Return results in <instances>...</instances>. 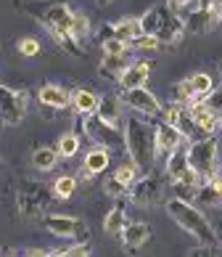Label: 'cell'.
Instances as JSON below:
<instances>
[{
	"label": "cell",
	"mask_w": 222,
	"mask_h": 257,
	"mask_svg": "<svg viewBox=\"0 0 222 257\" xmlns=\"http://www.w3.org/2000/svg\"><path fill=\"white\" fill-rule=\"evenodd\" d=\"M190 111H193V119H196V127H198V138H206V136H214V133L222 127L219 125V114H214L206 101H198V103H190Z\"/></svg>",
	"instance_id": "12"
},
{
	"label": "cell",
	"mask_w": 222,
	"mask_h": 257,
	"mask_svg": "<svg viewBox=\"0 0 222 257\" xmlns=\"http://www.w3.org/2000/svg\"><path fill=\"white\" fill-rule=\"evenodd\" d=\"M37 98H40V103L48 106V109H66V106H72V93L59 88V85H43L40 93H37Z\"/></svg>",
	"instance_id": "16"
},
{
	"label": "cell",
	"mask_w": 222,
	"mask_h": 257,
	"mask_svg": "<svg viewBox=\"0 0 222 257\" xmlns=\"http://www.w3.org/2000/svg\"><path fill=\"white\" fill-rule=\"evenodd\" d=\"M182 141H185V136L172 125V122H159L156 125V151L159 154H169V151H175L177 146H182Z\"/></svg>",
	"instance_id": "13"
},
{
	"label": "cell",
	"mask_w": 222,
	"mask_h": 257,
	"mask_svg": "<svg viewBox=\"0 0 222 257\" xmlns=\"http://www.w3.org/2000/svg\"><path fill=\"white\" fill-rule=\"evenodd\" d=\"M219 231H222V225H219Z\"/></svg>",
	"instance_id": "46"
},
{
	"label": "cell",
	"mask_w": 222,
	"mask_h": 257,
	"mask_svg": "<svg viewBox=\"0 0 222 257\" xmlns=\"http://www.w3.org/2000/svg\"><path fill=\"white\" fill-rule=\"evenodd\" d=\"M188 159L190 167L198 173L201 180H211L219 173V157H217V138L206 136V138H196L188 146Z\"/></svg>",
	"instance_id": "4"
},
{
	"label": "cell",
	"mask_w": 222,
	"mask_h": 257,
	"mask_svg": "<svg viewBox=\"0 0 222 257\" xmlns=\"http://www.w3.org/2000/svg\"><path fill=\"white\" fill-rule=\"evenodd\" d=\"M74 191H77V178H72V175H61L53 183L56 199H69V196H74Z\"/></svg>",
	"instance_id": "30"
},
{
	"label": "cell",
	"mask_w": 222,
	"mask_h": 257,
	"mask_svg": "<svg viewBox=\"0 0 222 257\" xmlns=\"http://www.w3.org/2000/svg\"><path fill=\"white\" fill-rule=\"evenodd\" d=\"M95 3H98V6H109L111 0H95Z\"/></svg>",
	"instance_id": "42"
},
{
	"label": "cell",
	"mask_w": 222,
	"mask_h": 257,
	"mask_svg": "<svg viewBox=\"0 0 222 257\" xmlns=\"http://www.w3.org/2000/svg\"><path fill=\"white\" fill-rule=\"evenodd\" d=\"M53 191L51 188H45L43 183H24L19 188V196H16V207H19V215L24 217V220H35V217H40L48 207L53 202Z\"/></svg>",
	"instance_id": "5"
},
{
	"label": "cell",
	"mask_w": 222,
	"mask_h": 257,
	"mask_svg": "<svg viewBox=\"0 0 222 257\" xmlns=\"http://www.w3.org/2000/svg\"><path fill=\"white\" fill-rule=\"evenodd\" d=\"M138 162H135L132 157H130V162H122V165L117 167V173H114V178H117L119 180V183L124 186V188H127V191H130V188L135 186V180H138Z\"/></svg>",
	"instance_id": "29"
},
{
	"label": "cell",
	"mask_w": 222,
	"mask_h": 257,
	"mask_svg": "<svg viewBox=\"0 0 222 257\" xmlns=\"http://www.w3.org/2000/svg\"><path fill=\"white\" fill-rule=\"evenodd\" d=\"M72 35H74V40H85V37L90 35V19L85 16V14H74V22H72Z\"/></svg>",
	"instance_id": "31"
},
{
	"label": "cell",
	"mask_w": 222,
	"mask_h": 257,
	"mask_svg": "<svg viewBox=\"0 0 222 257\" xmlns=\"http://www.w3.org/2000/svg\"><path fill=\"white\" fill-rule=\"evenodd\" d=\"M132 48H138V51H156V48H161V43H159L156 35H146V32H143V35L135 37Z\"/></svg>",
	"instance_id": "35"
},
{
	"label": "cell",
	"mask_w": 222,
	"mask_h": 257,
	"mask_svg": "<svg viewBox=\"0 0 222 257\" xmlns=\"http://www.w3.org/2000/svg\"><path fill=\"white\" fill-rule=\"evenodd\" d=\"M103 188H106V194H109V196H122V194H130L127 188H124V186L119 183V180L114 178V175H111L109 180H106V186H103Z\"/></svg>",
	"instance_id": "38"
},
{
	"label": "cell",
	"mask_w": 222,
	"mask_h": 257,
	"mask_svg": "<svg viewBox=\"0 0 222 257\" xmlns=\"http://www.w3.org/2000/svg\"><path fill=\"white\" fill-rule=\"evenodd\" d=\"M196 202L204 207H219L222 204V180L219 178L204 180V186L196 188Z\"/></svg>",
	"instance_id": "20"
},
{
	"label": "cell",
	"mask_w": 222,
	"mask_h": 257,
	"mask_svg": "<svg viewBox=\"0 0 222 257\" xmlns=\"http://www.w3.org/2000/svg\"><path fill=\"white\" fill-rule=\"evenodd\" d=\"M198 3H201V6H209V3H211V0H198Z\"/></svg>",
	"instance_id": "43"
},
{
	"label": "cell",
	"mask_w": 222,
	"mask_h": 257,
	"mask_svg": "<svg viewBox=\"0 0 222 257\" xmlns=\"http://www.w3.org/2000/svg\"><path fill=\"white\" fill-rule=\"evenodd\" d=\"M114 35H117L119 40H124L127 45H132V43H135V37L143 35V30H140V19H135V16H124V19H119V22L114 24Z\"/></svg>",
	"instance_id": "24"
},
{
	"label": "cell",
	"mask_w": 222,
	"mask_h": 257,
	"mask_svg": "<svg viewBox=\"0 0 222 257\" xmlns=\"http://www.w3.org/2000/svg\"><path fill=\"white\" fill-rule=\"evenodd\" d=\"M214 24H219V22L214 19V14H211L206 6L196 8V11H193V14L188 16V22H185L188 32H193V35H206V32L214 30Z\"/></svg>",
	"instance_id": "18"
},
{
	"label": "cell",
	"mask_w": 222,
	"mask_h": 257,
	"mask_svg": "<svg viewBox=\"0 0 222 257\" xmlns=\"http://www.w3.org/2000/svg\"><path fill=\"white\" fill-rule=\"evenodd\" d=\"M214 90V82H211V77L206 72H196L190 74V77H185L177 88H175V101L177 103H198V101H206V96Z\"/></svg>",
	"instance_id": "7"
},
{
	"label": "cell",
	"mask_w": 222,
	"mask_h": 257,
	"mask_svg": "<svg viewBox=\"0 0 222 257\" xmlns=\"http://www.w3.org/2000/svg\"><path fill=\"white\" fill-rule=\"evenodd\" d=\"M98 101H101V96H95L93 90H85V88L72 93V106L80 117H90V114L98 111Z\"/></svg>",
	"instance_id": "21"
},
{
	"label": "cell",
	"mask_w": 222,
	"mask_h": 257,
	"mask_svg": "<svg viewBox=\"0 0 222 257\" xmlns=\"http://www.w3.org/2000/svg\"><path fill=\"white\" fill-rule=\"evenodd\" d=\"M124 225H127V215H124V209H122L119 204L111 207L109 215L103 217V231L109 233V236H122Z\"/></svg>",
	"instance_id": "28"
},
{
	"label": "cell",
	"mask_w": 222,
	"mask_h": 257,
	"mask_svg": "<svg viewBox=\"0 0 222 257\" xmlns=\"http://www.w3.org/2000/svg\"><path fill=\"white\" fill-rule=\"evenodd\" d=\"M153 72V61H135L130 64L127 69H124V74L119 77V85L122 90H130V88H140V85H146L148 77Z\"/></svg>",
	"instance_id": "15"
},
{
	"label": "cell",
	"mask_w": 222,
	"mask_h": 257,
	"mask_svg": "<svg viewBox=\"0 0 222 257\" xmlns=\"http://www.w3.org/2000/svg\"><path fill=\"white\" fill-rule=\"evenodd\" d=\"M206 8H209L211 14H214V19H217V22H222V0H211V3H209Z\"/></svg>",
	"instance_id": "39"
},
{
	"label": "cell",
	"mask_w": 222,
	"mask_h": 257,
	"mask_svg": "<svg viewBox=\"0 0 222 257\" xmlns=\"http://www.w3.org/2000/svg\"><path fill=\"white\" fill-rule=\"evenodd\" d=\"M185 32H188L185 22H182L180 16H175V14H167V19L161 22L159 32H156V37H159L161 45H177L182 37H185Z\"/></svg>",
	"instance_id": "14"
},
{
	"label": "cell",
	"mask_w": 222,
	"mask_h": 257,
	"mask_svg": "<svg viewBox=\"0 0 222 257\" xmlns=\"http://www.w3.org/2000/svg\"><path fill=\"white\" fill-rule=\"evenodd\" d=\"M98 117L103 122H109V125H119L122 122V106H119V101L114 98V96H101L98 101Z\"/></svg>",
	"instance_id": "25"
},
{
	"label": "cell",
	"mask_w": 222,
	"mask_h": 257,
	"mask_svg": "<svg viewBox=\"0 0 222 257\" xmlns=\"http://www.w3.org/2000/svg\"><path fill=\"white\" fill-rule=\"evenodd\" d=\"M53 254H61V257H85V254H90V244L88 241H77L72 246H64V249H53Z\"/></svg>",
	"instance_id": "33"
},
{
	"label": "cell",
	"mask_w": 222,
	"mask_h": 257,
	"mask_svg": "<svg viewBox=\"0 0 222 257\" xmlns=\"http://www.w3.org/2000/svg\"><path fill=\"white\" fill-rule=\"evenodd\" d=\"M219 125H222V117H219Z\"/></svg>",
	"instance_id": "45"
},
{
	"label": "cell",
	"mask_w": 222,
	"mask_h": 257,
	"mask_svg": "<svg viewBox=\"0 0 222 257\" xmlns=\"http://www.w3.org/2000/svg\"><path fill=\"white\" fill-rule=\"evenodd\" d=\"M148 236H151V225L148 223H127L124 231H122V241H124L127 249H138Z\"/></svg>",
	"instance_id": "22"
},
{
	"label": "cell",
	"mask_w": 222,
	"mask_h": 257,
	"mask_svg": "<svg viewBox=\"0 0 222 257\" xmlns=\"http://www.w3.org/2000/svg\"><path fill=\"white\" fill-rule=\"evenodd\" d=\"M45 228L53 236L72 239V241H80V239H85V233H88V223L80 220V217H69V215H48Z\"/></svg>",
	"instance_id": "9"
},
{
	"label": "cell",
	"mask_w": 222,
	"mask_h": 257,
	"mask_svg": "<svg viewBox=\"0 0 222 257\" xmlns=\"http://www.w3.org/2000/svg\"><path fill=\"white\" fill-rule=\"evenodd\" d=\"M98 37H101V43H103V40H109V37H117V35H114V24H103Z\"/></svg>",
	"instance_id": "40"
},
{
	"label": "cell",
	"mask_w": 222,
	"mask_h": 257,
	"mask_svg": "<svg viewBox=\"0 0 222 257\" xmlns=\"http://www.w3.org/2000/svg\"><path fill=\"white\" fill-rule=\"evenodd\" d=\"M167 14H169V6H153V8H148V11L140 16V30L146 35H156L161 22L167 19Z\"/></svg>",
	"instance_id": "23"
},
{
	"label": "cell",
	"mask_w": 222,
	"mask_h": 257,
	"mask_svg": "<svg viewBox=\"0 0 222 257\" xmlns=\"http://www.w3.org/2000/svg\"><path fill=\"white\" fill-rule=\"evenodd\" d=\"M130 66V53H119V56H103L101 64V74H109V77H122L124 69Z\"/></svg>",
	"instance_id": "27"
},
{
	"label": "cell",
	"mask_w": 222,
	"mask_h": 257,
	"mask_svg": "<svg viewBox=\"0 0 222 257\" xmlns=\"http://www.w3.org/2000/svg\"><path fill=\"white\" fill-rule=\"evenodd\" d=\"M103 56H119V53H130V45L119 40V37H109V40H103Z\"/></svg>",
	"instance_id": "34"
},
{
	"label": "cell",
	"mask_w": 222,
	"mask_h": 257,
	"mask_svg": "<svg viewBox=\"0 0 222 257\" xmlns=\"http://www.w3.org/2000/svg\"><path fill=\"white\" fill-rule=\"evenodd\" d=\"M77 151H80V141H77V136H72V133H66V136L59 138V154L61 157H74Z\"/></svg>",
	"instance_id": "32"
},
{
	"label": "cell",
	"mask_w": 222,
	"mask_h": 257,
	"mask_svg": "<svg viewBox=\"0 0 222 257\" xmlns=\"http://www.w3.org/2000/svg\"><path fill=\"white\" fill-rule=\"evenodd\" d=\"M124 103H127L130 109L140 111V114H148V117H156V114H161V103H159V98L153 96V93L146 88V85L124 90Z\"/></svg>",
	"instance_id": "11"
},
{
	"label": "cell",
	"mask_w": 222,
	"mask_h": 257,
	"mask_svg": "<svg viewBox=\"0 0 222 257\" xmlns=\"http://www.w3.org/2000/svg\"><path fill=\"white\" fill-rule=\"evenodd\" d=\"M24 11L32 14L37 22H40L45 30L53 35V40L59 43L61 48H66L74 56L82 53L80 40H74V35H72L74 11L64 3V0H40V3H27Z\"/></svg>",
	"instance_id": "1"
},
{
	"label": "cell",
	"mask_w": 222,
	"mask_h": 257,
	"mask_svg": "<svg viewBox=\"0 0 222 257\" xmlns=\"http://www.w3.org/2000/svg\"><path fill=\"white\" fill-rule=\"evenodd\" d=\"M190 3H193V0H169V8H185Z\"/></svg>",
	"instance_id": "41"
},
{
	"label": "cell",
	"mask_w": 222,
	"mask_h": 257,
	"mask_svg": "<svg viewBox=\"0 0 222 257\" xmlns=\"http://www.w3.org/2000/svg\"><path fill=\"white\" fill-rule=\"evenodd\" d=\"M19 53L22 56H37L40 53V43H37L35 37H24V40H19Z\"/></svg>",
	"instance_id": "36"
},
{
	"label": "cell",
	"mask_w": 222,
	"mask_h": 257,
	"mask_svg": "<svg viewBox=\"0 0 222 257\" xmlns=\"http://www.w3.org/2000/svg\"><path fill=\"white\" fill-rule=\"evenodd\" d=\"M59 149H51V146H40L32 151V167H37L40 173H51L59 162Z\"/></svg>",
	"instance_id": "26"
},
{
	"label": "cell",
	"mask_w": 222,
	"mask_h": 257,
	"mask_svg": "<svg viewBox=\"0 0 222 257\" xmlns=\"http://www.w3.org/2000/svg\"><path fill=\"white\" fill-rule=\"evenodd\" d=\"M161 178L159 175H146V178H138L135 180V186L130 188V196H132V202L135 204H140V207H153V204H159L161 202Z\"/></svg>",
	"instance_id": "10"
},
{
	"label": "cell",
	"mask_w": 222,
	"mask_h": 257,
	"mask_svg": "<svg viewBox=\"0 0 222 257\" xmlns=\"http://www.w3.org/2000/svg\"><path fill=\"white\" fill-rule=\"evenodd\" d=\"M167 212H169L172 220H175L185 233H190L198 244L217 246V231L211 228V223L204 217V212L193 207L188 199H180V196L169 199V202H167Z\"/></svg>",
	"instance_id": "2"
},
{
	"label": "cell",
	"mask_w": 222,
	"mask_h": 257,
	"mask_svg": "<svg viewBox=\"0 0 222 257\" xmlns=\"http://www.w3.org/2000/svg\"><path fill=\"white\" fill-rule=\"evenodd\" d=\"M219 74H222V61H219Z\"/></svg>",
	"instance_id": "44"
},
{
	"label": "cell",
	"mask_w": 222,
	"mask_h": 257,
	"mask_svg": "<svg viewBox=\"0 0 222 257\" xmlns=\"http://www.w3.org/2000/svg\"><path fill=\"white\" fill-rule=\"evenodd\" d=\"M109 157H111V151H109V149H103V146L88 151V157H85V165H82V178H85V180H90L93 175L103 173V170L109 167Z\"/></svg>",
	"instance_id": "19"
},
{
	"label": "cell",
	"mask_w": 222,
	"mask_h": 257,
	"mask_svg": "<svg viewBox=\"0 0 222 257\" xmlns=\"http://www.w3.org/2000/svg\"><path fill=\"white\" fill-rule=\"evenodd\" d=\"M190 159H188V149H182V146H177L175 151H169L167 154V175L175 180H182L188 173H190Z\"/></svg>",
	"instance_id": "17"
},
{
	"label": "cell",
	"mask_w": 222,
	"mask_h": 257,
	"mask_svg": "<svg viewBox=\"0 0 222 257\" xmlns=\"http://www.w3.org/2000/svg\"><path fill=\"white\" fill-rule=\"evenodd\" d=\"M85 133L95 141L98 146L109 149V151H127V138H124V130L119 125H109L103 122L98 114H90L85 117Z\"/></svg>",
	"instance_id": "6"
},
{
	"label": "cell",
	"mask_w": 222,
	"mask_h": 257,
	"mask_svg": "<svg viewBox=\"0 0 222 257\" xmlns=\"http://www.w3.org/2000/svg\"><path fill=\"white\" fill-rule=\"evenodd\" d=\"M124 138H127V151L138 162V167H151L156 159V130H151L143 119L130 117L124 122Z\"/></svg>",
	"instance_id": "3"
},
{
	"label": "cell",
	"mask_w": 222,
	"mask_h": 257,
	"mask_svg": "<svg viewBox=\"0 0 222 257\" xmlns=\"http://www.w3.org/2000/svg\"><path fill=\"white\" fill-rule=\"evenodd\" d=\"M27 93L22 90H11L6 85H0V122L3 125H19L27 114Z\"/></svg>",
	"instance_id": "8"
},
{
	"label": "cell",
	"mask_w": 222,
	"mask_h": 257,
	"mask_svg": "<svg viewBox=\"0 0 222 257\" xmlns=\"http://www.w3.org/2000/svg\"><path fill=\"white\" fill-rule=\"evenodd\" d=\"M206 106L214 111V114H219V117H222V88L209 93V96H206Z\"/></svg>",
	"instance_id": "37"
}]
</instances>
